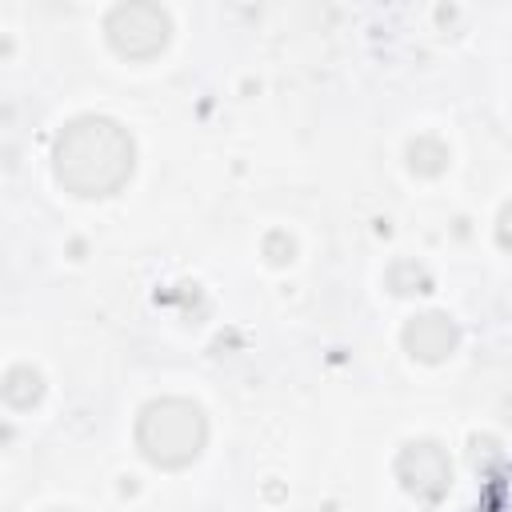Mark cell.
Here are the masks:
<instances>
[{"label":"cell","mask_w":512,"mask_h":512,"mask_svg":"<svg viewBox=\"0 0 512 512\" xmlns=\"http://www.w3.org/2000/svg\"><path fill=\"white\" fill-rule=\"evenodd\" d=\"M52 168L76 196H112L132 176V136L108 116H76L52 144Z\"/></svg>","instance_id":"cell-1"},{"label":"cell","mask_w":512,"mask_h":512,"mask_svg":"<svg viewBox=\"0 0 512 512\" xmlns=\"http://www.w3.org/2000/svg\"><path fill=\"white\" fill-rule=\"evenodd\" d=\"M204 436H208L204 412L192 400H180V396H164V400L144 404V412L136 420V444L160 468L192 464L204 448Z\"/></svg>","instance_id":"cell-2"},{"label":"cell","mask_w":512,"mask_h":512,"mask_svg":"<svg viewBox=\"0 0 512 512\" xmlns=\"http://www.w3.org/2000/svg\"><path fill=\"white\" fill-rule=\"evenodd\" d=\"M108 40L116 44V52L144 60L168 44V16L152 4H120L108 16Z\"/></svg>","instance_id":"cell-3"},{"label":"cell","mask_w":512,"mask_h":512,"mask_svg":"<svg viewBox=\"0 0 512 512\" xmlns=\"http://www.w3.org/2000/svg\"><path fill=\"white\" fill-rule=\"evenodd\" d=\"M396 472H400V480H404L408 492L428 496V500H436V496L448 488V460H444V452H440L436 444H428V440L408 444V448L400 452Z\"/></svg>","instance_id":"cell-4"},{"label":"cell","mask_w":512,"mask_h":512,"mask_svg":"<svg viewBox=\"0 0 512 512\" xmlns=\"http://www.w3.org/2000/svg\"><path fill=\"white\" fill-rule=\"evenodd\" d=\"M456 340H460V332L444 312L412 316L408 328H404V348L412 356H420V360H444L456 348Z\"/></svg>","instance_id":"cell-5"},{"label":"cell","mask_w":512,"mask_h":512,"mask_svg":"<svg viewBox=\"0 0 512 512\" xmlns=\"http://www.w3.org/2000/svg\"><path fill=\"white\" fill-rule=\"evenodd\" d=\"M40 392H44L40 372H32L28 364H16V368L4 372V400H8L12 408H32V404L40 400Z\"/></svg>","instance_id":"cell-6"},{"label":"cell","mask_w":512,"mask_h":512,"mask_svg":"<svg viewBox=\"0 0 512 512\" xmlns=\"http://www.w3.org/2000/svg\"><path fill=\"white\" fill-rule=\"evenodd\" d=\"M408 164H412V172H420V176H436V172H444V164H448V152H444V144L440 140H416L412 148H408Z\"/></svg>","instance_id":"cell-7"},{"label":"cell","mask_w":512,"mask_h":512,"mask_svg":"<svg viewBox=\"0 0 512 512\" xmlns=\"http://www.w3.org/2000/svg\"><path fill=\"white\" fill-rule=\"evenodd\" d=\"M496 236H500V244L512 252V204L500 212V224H496Z\"/></svg>","instance_id":"cell-8"}]
</instances>
